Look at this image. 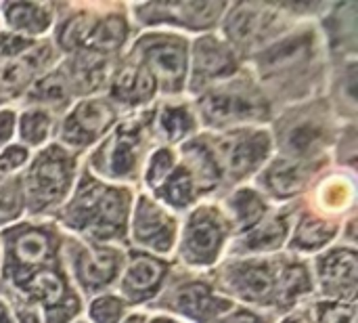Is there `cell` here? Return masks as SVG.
Segmentation results:
<instances>
[{"instance_id":"obj_24","label":"cell","mask_w":358,"mask_h":323,"mask_svg":"<svg viewBox=\"0 0 358 323\" xmlns=\"http://www.w3.org/2000/svg\"><path fill=\"white\" fill-rule=\"evenodd\" d=\"M38 97L48 99V101H61V99H65V86H63L61 78H57V76L46 78L38 86Z\"/></svg>"},{"instance_id":"obj_5","label":"cell","mask_w":358,"mask_h":323,"mask_svg":"<svg viewBox=\"0 0 358 323\" xmlns=\"http://www.w3.org/2000/svg\"><path fill=\"white\" fill-rule=\"evenodd\" d=\"M65 168L59 160H46L36 168L34 174V183H36V191L42 198H55L57 193L63 191L65 187Z\"/></svg>"},{"instance_id":"obj_3","label":"cell","mask_w":358,"mask_h":323,"mask_svg":"<svg viewBox=\"0 0 358 323\" xmlns=\"http://www.w3.org/2000/svg\"><path fill=\"white\" fill-rule=\"evenodd\" d=\"M109 120V109L103 103H84L76 116H71L69 126H67V135L69 137H82L88 139L94 132H99Z\"/></svg>"},{"instance_id":"obj_21","label":"cell","mask_w":358,"mask_h":323,"mask_svg":"<svg viewBox=\"0 0 358 323\" xmlns=\"http://www.w3.org/2000/svg\"><path fill=\"white\" fill-rule=\"evenodd\" d=\"M103 67H105V63L101 59H86L78 65V80L84 86H94V84H99V80L103 76Z\"/></svg>"},{"instance_id":"obj_8","label":"cell","mask_w":358,"mask_h":323,"mask_svg":"<svg viewBox=\"0 0 358 323\" xmlns=\"http://www.w3.org/2000/svg\"><path fill=\"white\" fill-rule=\"evenodd\" d=\"M227 65H231L229 55L214 42H201L197 48V67L203 74H222V69H227Z\"/></svg>"},{"instance_id":"obj_23","label":"cell","mask_w":358,"mask_h":323,"mask_svg":"<svg viewBox=\"0 0 358 323\" xmlns=\"http://www.w3.org/2000/svg\"><path fill=\"white\" fill-rule=\"evenodd\" d=\"M92 317L99 323H113L120 317V303L113 301V298L99 301V303L92 307Z\"/></svg>"},{"instance_id":"obj_11","label":"cell","mask_w":358,"mask_h":323,"mask_svg":"<svg viewBox=\"0 0 358 323\" xmlns=\"http://www.w3.org/2000/svg\"><path fill=\"white\" fill-rule=\"evenodd\" d=\"M113 269H115V263L107 254L90 256L82 263V275L88 284H103V282L111 280Z\"/></svg>"},{"instance_id":"obj_22","label":"cell","mask_w":358,"mask_h":323,"mask_svg":"<svg viewBox=\"0 0 358 323\" xmlns=\"http://www.w3.org/2000/svg\"><path fill=\"white\" fill-rule=\"evenodd\" d=\"M283 231H285V227L281 225V221H277V223H273V225H268V227H264V229H260V233H256L254 235V244L252 246H258V248H271V246H277L279 242H281V238H283Z\"/></svg>"},{"instance_id":"obj_4","label":"cell","mask_w":358,"mask_h":323,"mask_svg":"<svg viewBox=\"0 0 358 323\" xmlns=\"http://www.w3.org/2000/svg\"><path fill=\"white\" fill-rule=\"evenodd\" d=\"M306 181H308V168L298 162H277L268 174V183L277 193L298 191Z\"/></svg>"},{"instance_id":"obj_2","label":"cell","mask_w":358,"mask_h":323,"mask_svg":"<svg viewBox=\"0 0 358 323\" xmlns=\"http://www.w3.org/2000/svg\"><path fill=\"white\" fill-rule=\"evenodd\" d=\"M206 114H210L216 120H233V118H243L250 114H256V105L233 92H216L206 101Z\"/></svg>"},{"instance_id":"obj_20","label":"cell","mask_w":358,"mask_h":323,"mask_svg":"<svg viewBox=\"0 0 358 323\" xmlns=\"http://www.w3.org/2000/svg\"><path fill=\"white\" fill-rule=\"evenodd\" d=\"M29 74L31 71H29V67L23 61H13V63H8V65L2 67L0 82L6 84V86H19V84H23L29 78Z\"/></svg>"},{"instance_id":"obj_27","label":"cell","mask_w":358,"mask_h":323,"mask_svg":"<svg viewBox=\"0 0 358 323\" xmlns=\"http://www.w3.org/2000/svg\"><path fill=\"white\" fill-rule=\"evenodd\" d=\"M180 122H185L187 124V118H185V114L180 111V109H170L166 116H164V126L168 128V132H170V137H178V135H182L187 128H182L180 126Z\"/></svg>"},{"instance_id":"obj_25","label":"cell","mask_w":358,"mask_h":323,"mask_svg":"<svg viewBox=\"0 0 358 323\" xmlns=\"http://www.w3.org/2000/svg\"><path fill=\"white\" fill-rule=\"evenodd\" d=\"M191 198V181L187 174H178L174 179V183L170 185V193H168V200L174 204H185L187 200Z\"/></svg>"},{"instance_id":"obj_28","label":"cell","mask_w":358,"mask_h":323,"mask_svg":"<svg viewBox=\"0 0 358 323\" xmlns=\"http://www.w3.org/2000/svg\"><path fill=\"white\" fill-rule=\"evenodd\" d=\"M23 160H25V151H21V149H17V147L8 149V151L0 158V177L6 174L8 170H13L15 166H19Z\"/></svg>"},{"instance_id":"obj_15","label":"cell","mask_w":358,"mask_h":323,"mask_svg":"<svg viewBox=\"0 0 358 323\" xmlns=\"http://www.w3.org/2000/svg\"><path fill=\"white\" fill-rule=\"evenodd\" d=\"M355 271H357V265H355V256L350 254H336V259H331L323 271V277L327 280H336V282H355Z\"/></svg>"},{"instance_id":"obj_9","label":"cell","mask_w":358,"mask_h":323,"mask_svg":"<svg viewBox=\"0 0 358 323\" xmlns=\"http://www.w3.org/2000/svg\"><path fill=\"white\" fill-rule=\"evenodd\" d=\"M271 284H273V280H271V275L264 269H248L237 280L239 292H243L250 298L264 296L271 290Z\"/></svg>"},{"instance_id":"obj_19","label":"cell","mask_w":358,"mask_h":323,"mask_svg":"<svg viewBox=\"0 0 358 323\" xmlns=\"http://www.w3.org/2000/svg\"><path fill=\"white\" fill-rule=\"evenodd\" d=\"M237 200H239L237 210H239V219L243 221V225H252L254 221H258L262 217L264 208L258 198H254L252 193H243Z\"/></svg>"},{"instance_id":"obj_29","label":"cell","mask_w":358,"mask_h":323,"mask_svg":"<svg viewBox=\"0 0 358 323\" xmlns=\"http://www.w3.org/2000/svg\"><path fill=\"white\" fill-rule=\"evenodd\" d=\"M319 139V135L315 132V130H308V128H300V130H296L294 132V139H292V145L296 147V149H306V147H310L315 141Z\"/></svg>"},{"instance_id":"obj_12","label":"cell","mask_w":358,"mask_h":323,"mask_svg":"<svg viewBox=\"0 0 358 323\" xmlns=\"http://www.w3.org/2000/svg\"><path fill=\"white\" fill-rule=\"evenodd\" d=\"M46 250H48V240L44 235L36 233V231L25 233L17 242V248H15L19 261H23V263H36V261H40L46 254Z\"/></svg>"},{"instance_id":"obj_10","label":"cell","mask_w":358,"mask_h":323,"mask_svg":"<svg viewBox=\"0 0 358 323\" xmlns=\"http://www.w3.org/2000/svg\"><path fill=\"white\" fill-rule=\"evenodd\" d=\"M159 277V267L157 263L153 261H147V259H138L134 261V265L130 267L128 271V277H126V284L128 288L132 290H141V288H149L157 282Z\"/></svg>"},{"instance_id":"obj_26","label":"cell","mask_w":358,"mask_h":323,"mask_svg":"<svg viewBox=\"0 0 358 323\" xmlns=\"http://www.w3.org/2000/svg\"><path fill=\"white\" fill-rule=\"evenodd\" d=\"M36 288H38V294L46 301H55L61 292V284L55 275H40L36 280Z\"/></svg>"},{"instance_id":"obj_6","label":"cell","mask_w":358,"mask_h":323,"mask_svg":"<svg viewBox=\"0 0 358 323\" xmlns=\"http://www.w3.org/2000/svg\"><path fill=\"white\" fill-rule=\"evenodd\" d=\"M264 149H266L264 137H252V139H245V141H237V143L227 151L229 166H231L235 172H243V170H248L252 164H256V162L262 158Z\"/></svg>"},{"instance_id":"obj_1","label":"cell","mask_w":358,"mask_h":323,"mask_svg":"<svg viewBox=\"0 0 358 323\" xmlns=\"http://www.w3.org/2000/svg\"><path fill=\"white\" fill-rule=\"evenodd\" d=\"M149 61L155 69V74L168 82V84H176L182 78L185 71V55L180 46L174 44H159L153 46L149 50Z\"/></svg>"},{"instance_id":"obj_31","label":"cell","mask_w":358,"mask_h":323,"mask_svg":"<svg viewBox=\"0 0 358 323\" xmlns=\"http://www.w3.org/2000/svg\"><path fill=\"white\" fill-rule=\"evenodd\" d=\"M0 323H10L8 322V317H6V313H4L2 309H0Z\"/></svg>"},{"instance_id":"obj_30","label":"cell","mask_w":358,"mask_h":323,"mask_svg":"<svg viewBox=\"0 0 358 323\" xmlns=\"http://www.w3.org/2000/svg\"><path fill=\"white\" fill-rule=\"evenodd\" d=\"M233 323H258L254 317H250V315H243V317H237Z\"/></svg>"},{"instance_id":"obj_7","label":"cell","mask_w":358,"mask_h":323,"mask_svg":"<svg viewBox=\"0 0 358 323\" xmlns=\"http://www.w3.org/2000/svg\"><path fill=\"white\" fill-rule=\"evenodd\" d=\"M218 227L210 221H195L193 227H189V242H187V248L189 252H193L195 256H201V259H210L218 246Z\"/></svg>"},{"instance_id":"obj_16","label":"cell","mask_w":358,"mask_h":323,"mask_svg":"<svg viewBox=\"0 0 358 323\" xmlns=\"http://www.w3.org/2000/svg\"><path fill=\"white\" fill-rule=\"evenodd\" d=\"M124 36V25L120 19H109L105 23H101L94 34H92V44H99V46H115L120 44Z\"/></svg>"},{"instance_id":"obj_17","label":"cell","mask_w":358,"mask_h":323,"mask_svg":"<svg viewBox=\"0 0 358 323\" xmlns=\"http://www.w3.org/2000/svg\"><path fill=\"white\" fill-rule=\"evenodd\" d=\"M331 233H334V229H325L323 223H304L298 233V244H302L306 248H315V246H321L323 242H327V238Z\"/></svg>"},{"instance_id":"obj_18","label":"cell","mask_w":358,"mask_h":323,"mask_svg":"<svg viewBox=\"0 0 358 323\" xmlns=\"http://www.w3.org/2000/svg\"><path fill=\"white\" fill-rule=\"evenodd\" d=\"M46 128H48V120H46V116H44V114H40V111H31V114H27V116L23 118L21 135H23L27 141L38 143V141H42V137H44Z\"/></svg>"},{"instance_id":"obj_14","label":"cell","mask_w":358,"mask_h":323,"mask_svg":"<svg viewBox=\"0 0 358 323\" xmlns=\"http://www.w3.org/2000/svg\"><path fill=\"white\" fill-rule=\"evenodd\" d=\"M166 219L162 212H157L151 204L143 202V208H138V223H136V233L138 238H155V233L166 229Z\"/></svg>"},{"instance_id":"obj_13","label":"cell","mask_w":358,"mask_h":323,"mask_svg":"<svg viewBox=\"0 0 358 323\" xmlns=\"http://www.w3.org/2000/svg\"><path fill=\"white\" fill-rule=\"evenodd\" d=\"M8 17L13 25L25 27V29H42L46 25V17L34 4H13L8 8Z\"/></svg>"}]
</instances>
